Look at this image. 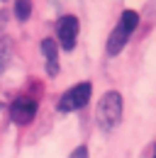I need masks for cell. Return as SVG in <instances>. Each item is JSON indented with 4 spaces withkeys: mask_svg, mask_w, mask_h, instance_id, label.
<instances>
[{
    "mask_svg": "<svg viewBox=\"0 0 156 158\" xmlns=\"http://www.w3.org/2000/svg\"><path fill=\"white\" fill-rule=\"evenodd\" d=\"M136 27H139V15H136L134 10H124V12L119 15L117 27L110 32V37H107V56H117V54L127 46V41H129V37L136 32Z\"/></svg>",
    "mask_w": 156,
    "mask_h": 158,
    "instance_id": "obj_1",
    "label": "cell"
},
{
    "mask_svg": "<svg viewBox=\"0 0 156 158\" xmlns=\"http://www.w3.org/2000/svg\"><path fill=\"white\" fill-rule=\"evenodd\" d=\"M95 119L105 131L115 129L117 124H119V119H122V95L117 90H107L102 98L98 100Z\"/></svg>",
    "mask_w": 156,
    "mask_h": 158,
    "instance_id": "obj_2",
    "label": "cell"
},
{
    "mask_svg": "<svg viewBox=\"0 0 156 158\" xmlns=\"http://www.w3.org/2000/svg\"><path fill=\"white\" fill-rule=\"evenodd\" d=\"M93 95V83L83 80V83H76L71 85L61 98L56 100V112L61 114H68V112H76V110H83L88 105V100Z\"/></svg>",
    "mask_w": 156,
    "mask_h": 158,
    "instance_id": "obj_3",
    "label": "cell"
},
{
    "mask_svg": "<svg viewBox=\"0 0 156 158\" xmlns=\"http://www.w3.org/2000/svg\"><path fill=\"white\" fill-rule=\"evenodd\" d=\"M78 29H80V22H78L76 15H61L56 20V39L63 51H73L76 39H78Z\"/></svg>",
    "mask_w": 156,
    "mask_h": 158,
    "instance_id": "obj_4",
    "label": "cell"
},
{
    "mask_svg": "<svg viewBox=\"0 0 156 158\" xmlns=\"http://www.w3.org/2000/svg\"><path fill=\"white\" fill-rule=\"evenodd\" d=\"M37 100L29 98V95H20V98L12 100L10 105V119L17 124V127H24V124H32L34 117H37Z\"/></svg>",
    "mask_w": 156,
    "mask_h": 158,
    "instance_id": "obj_5",
    "label": "cell"
},
{
    "mask_svg": "<svg viewBox=\"0 0 156 158\" xmlns=\"http://www.w3.org/2000/svg\"><path fill=\"white\" fill-rule=\"evenodd\" d=\"M41 54H44V61H46V73L51 78L58 76V71H61V63H58V44L51 37L41 39Z\"/></svg>",
    "mask_w": 156,
    "mask_h": 158,
    "instance_id": "obj_6",
    "label": "cell"
},
{
    "mask_svg": "<svg viewBox=\"0 0 156 158\" xmlns=\"http://www.w3.org/2000/svg\"><path fill=\"white\" fill-rule=\"evenodd\" d=\"M12 12L20 22H27L32 15V0H15L12 2Z\"/></svg>",
    "mask_w": 156,
    "mask_h": 158,
    "instance_id": "obj_7",
    "label": "cell"
},
{
    "mask_svg": "<svg viewBox=\"0 0 156 158\" xmlns=\"http://www.w3.org/2000/svg\"><path fill=\"white\" fill-rule=\"evenodd\" d=\"M68 158H88V148L85 146H78V148H73V153Z\"/></svg>",
    "mask_w": 156,
    "mask_h": 158,
    "instance_id": "obj_8",
    "label": "cell"
},
{
    "mask_svg": "<svg viewBox=\"0 0 156 158\" xmlns=\"http://www.w3.org/2000/svg\"><path fill=\"white\" fill-rule=\"evenodd\" d=\"M151 158H156V146H154V156H151Z\"/></svg>",
    "mask_w": 156,
    "mask_h": 158,
    "instance_id": "obj_9",
    "label": "cell"
}]
</instances>
